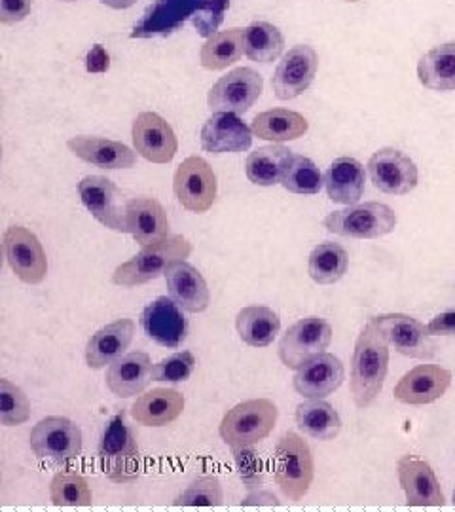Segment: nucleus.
I'll return each mask as SVG.
<instances>
[{
  "label": "nucleus",
  "instance_id": "7",
  "mask_svg": "<svg viewBox=\"0 0 455 512\" xmlns=\"http://www.w3.org/2000/svg\"><path fill=\"white\" fill-rule=\"evenodd\" d=\"M31 450L38 459H46L55 467H69L80 458L84 448L82 429L69 418L48 416L38 421L29 437Z\"/></svg>",
  "mask_w": 455,
  "mask_h": 512
},
{
  "label": "nucleus",
  "instance_id": "30",
  "mask_svg": "<svg viewBox=\"0 0 455 512\" xmlns=\"http://www.w3.org/2000/svg\"><path fill=\"white\" fill-rule=\"evenodd\" d=\"M251 129L258 139L281 145L304 137L310 129V122L296 110L272 109L256 114Z\"/></svg>",
  "mask_w": 455,
  "mask_h": 512
},
{
  "label": "nucleus",
  "instance_id": "26",
  "mask_svg": "<svg viewBox=\"0 0 455 512\" xmlns=\"http://www.w3.org/2000/svg\"><path fill=\"white\" fill-rule=\"evenodd\" d=\"M186 399L181 391L156 387L141 393L131 404V418L145 427H167L179 420L184 412Z\"/></svg>",
  "mask_w": 455,
  "mask_h": 512
},
{
  "label": "nucleus",
  "instance_id": "47",
  "mask_svg": "<svg viewBox=\"0 0 455 512\" xmlns=\"http://www.w3.org/2000/svg\"><path fill=\"white\" fill-rule=\"evenodd\" d=\"M243 507H279L281 501L277 499V495L268 492V490H253L249 495L241 501Z\"/></svg>",
  "mask_w": 455,
  "mask_h": 512
},
{
  "label": "nucleus",
  "instance_id": "29",
  "mask_svg": "<svg viewBox=\"0 0 455 512\" xmlns=\"http://www.w3.org/2000/svg\"><path fill=\"white\" fill-rule=\"evenodd\" d=\"M364 183H366L364 165L349 156L336 158L332 164L328 165L325 173L328 200L340 205H355L359 202L363 198Z\"/></svg>",
  "mask_w": 455,
  "mask_h": 512
},
{
  "label": "nucleus",
  "instance_id": "41",
  "mask_svg": "<svg viewBox=\"0 0 455 512\" xmlns=\"http://www.w3.org/2000/svg\"><path fill=\"white\" fill-rule=\"evenodd\" d=\"M31 420V401L19 385L0 380V423L18 427Z\"/></svg>",
  "mask_w": 455,
  "mask_h": 512
},
{
  "label": "nucleus",
  "instance_id": "17",
  "mask_svg": "<svg viewBox=\"0 0 455 512\" xmlns=\"http://www.w3.org/2000/svg\"><path fill=\"white\" fill-rule=\"evenodd\" d=\"M141 327L152 342L167 349L181 348L190 332L184 310L171 296H158L146 306Z\"/></svg>",
  "mask_w": 455,
  "mask_h": 512
},
{
  "label": "nucleus",
  "instance_id": "32",
  "mask_svg": "<svg viewBox=\"0 0 455 512\" xmlns=\"http://www.w3.org/2000/svg\"><path fill=\"white\" fill-rule=\"evenodd\" d=\"M296 427L308 435L310 439L327 440L336 439L342 433V418L338 410L327 403L325 399H310L306 403L296 406L294 412Z\"/></svg>",
  "mask_w": 455,
  "mask_h": 512
},
{
  "label": "nucleus",
  "instance_id": "8",
  "mask_svg": "<svg viewBox=\"0 0 455 512\" xmlns=\"http://www.w3.org/2000/svg\"><path fill=\"white\" fill-rule=\"evenodd\" d=\"M78 196L91 217L118 234H129L128 202L124 192L103 175H88L78 183Z\"/></svg>",
  "mask_w": 455,
  "mask_h": 512
},
{
  "label": "nucleus",
  "instance_id": "5",
  "mask_svg": "<svg viewBox=\"0 0 455 512\" xmlns=\"http://www.w3.org/2000/svg\"><path fill=\"white\" fill-rule=\"evenodd\" d=\"M279 408L270 399H249L230 408L220 421L219 435L230 448L256 446L272 435Z\"/></svg>",
  "mask_w": 455,
  "mask_h": 512
},
{
  "label": "nucleus",
  "instance_id": "25",
  "mask_svg": "<svg viewBox=\"0 0 455 512\" xmlns=\"http://www.w3.org/2000/svg\"><path fill=\"white\" fill-rule=\"evenodd\" d=\"M67 147L78 160L101 169H131L137 164L135 148L105 137L78 135L67 141Z\"/></svg>",
  "mask_w": 455,
  "mask_h": 512
},
{
  "label": "nucleus",
  "instance_id": "21",
  "mask_svg": "<svg viewBox=\"0 0 455 512\" xmlns=\"http://www.w3.org/2000/svg\"><path fill=\"white\" fill-rule=\"evenodd\" d=\"M201 148L209 154H239L253 145V129L234 112H213L201 128Z\"/></svg>",
  "mask_w": 455,
  "mask_h": 512
},
{
  "label": "nucleus",
  "instance_id": "46",
  "mask_svg": "<svg viewBox=\"0 0 455 512\" xmlns=\"http://www.w3.org/2000/svg\"><path fill=\"white\" fill-rule=\"evenodd\" d=\"M427 329L431 336H455V310H446L435 315Z\"/></svg>",
  "mask_w": 455,
  "mask_h": 512
},
{
  "label": "nucleus",
  "instance_id": "18",
  "mask_svg": "<svg viewBox=\"0 0 455 512\" xmlns=\"http://www.w3.org/2000/svg\"><path fill=\"white\" fill-rule=\"evenodd\" d=\"M346 380L344 363L334 353H321L300 366L292 378V387L306 399H327Z\"/></svg>",
  "mask_w": 455,
  "mask_h": 512
},
{
  "label": "nucleus",
  "instance_id": "39",
  "mask_svg": "<svg viewBox=\"0 0 455 512\" xmlns=\"http://www.w3.org/2000/svg\"><path fill=\"white\" fill-rule=\"evenodd\" d=\"M283 188L291 194L298 196H315L325 186V177L321 175L319 167L311 162L310 158L294 154L291 164L283 175Z\"/></svg>",
  "mask_w": 455,
  "mask_h": 512
},
{
  "label": "nucleus",
  "instance_id": "3",
  "mask_svg": "<svg viewBox=\"0 0 455 512\" xmlns=\"http://www.w3.org/2000/svg\"><path fill=\"white\" fill-rule=\"evenodd\" d=\"M192 251L194 245L190 243V239L181 234H171L158 243L146 245L141 253L120 264L112 274V283L124 289L145 285L164 275L173 262L186 260L192 255Z\"/></svg>",
  "mask_w": 455,
  "mask_h": 512
},
{
  "label": "nucleus",
  "instance_id": "2",
  "mask_svg": "<svg viewBox=\"0 0 455 512\" xmlns=\"http://www.w3.org/2000/svg\"><path fill=\"white\" fill-rule=\"evenodd\" d=\"M97 458L101 471L116 484H129L141 476V448L124 408L105 423L99 439Z\"/></svg>",
  "mask_w": 455,
  "mask_h": 512
},
{
  "label": "nucleus",
  "instance_id": "44",
  "mask_svg": "<svg viewBox=\"0 0 455 512\" xmlns=\"http://www.w3.org/2000/svg\"><path fill=\"white\" fill-rule=\"evenodd\" d=\"M230 0H201L198 10L192 16V23L203 38H211L219 31Z\"/></svg>",
  "mask_w": 455,
  "mask_h": 512
},
{
  "label": "nucleus",
  "instance_id": "20",
  "mask_svg": "<svg viewBox=\"0 0 455 512\" xmlns=\"http://www.w3.org/2000/svg\"><path fill=\"white\" fill-rule=\"evenodd\" d=\"M397 475L408 507H442L446 503L437 475L425 459L402 456Z\"/></svg>",
  "mask_w": 455,
  "mask_h": 512
},
{
  "label": "nucleus",
  "instance_id": "9",
  "mask_svg": "<svg viewBox=\"0 0 455 512\" xmlns=\"http://www.w3.org/2000/svg\"><path fill=\"white\" fill-rule=\"evenodd\" d=\"M332 336V325L327 319L317 315L304 317L283 334L277 349L279 359L287 368L298 370L313 357L325 353L332 344Z\"/></svg>",
  "mask_w": 455,
  "mask_h": 512
},
{
  "label": "nucleus",
  "instance_id": "10",
  "mask_svg": "<svg viewBox=\"0 0 455 512\" xmlns=\"http://www.w3.org/2000/svg\"><path fill=\"white\" fill-rule=\"evenodd\" d=\"M173 192L182 209L203 215L217 202V175L209 162L200 156H190L175 171Z\"/></svg>",
  "mask_w": 455,
  "mask_h": 512
},
{
  "label": "nucleus",
  "instance_id": "14",
  "mask_svg": "<svg viewBox=\"0 0 455 512\" xmlns=\"http://www.w3.org/2000/svg\"><path fill=\"white\" fill-rule=\"evenodd\" d=\"M366 169L372 184L383 194L404 196L418 186V165L399 148H380L372 154Z\"/></svg>",
  "mask_w": 455,
  "mask_h": 512
},
{
  "label": "nucleus",
  "instance_id": "28",
  "mask_svg": "<svg viewBox=\"0 0 455 512\" xmlns=\"http://www.w3.org/2000/svg\"><path fill=\"white\" fill-rule=\"evenodd\" d=\"M129 234L146 247L171 236V226L164 205L154 198H133L128 202Z\"/></svg>",
  "mask_w": 455,
  "mask_h": 512
},
{
  "label": "nucleus",
  "instance_id": "49",
  "mask_svg": "<svg viewBox=\"0 0 455 512\" xmlns=\"http://www.w3.org/2000/svg\"><path fill=\"white\" fill-rule=\"evenodd\" d=\"M344 2H359V0H344Z\"/></svg>",
  "mask_w": 455,
  "mask_h": 512
},
{
  "label": "nucleus",
  "instance_id": "13",
  "mask_svg": "<svg viewBox=\"0 0 455 512\" xmlns=\"http://www.w3.org/2000/svg\"><path fill=\"white\" fill-rule=\"evenodd\" d=\"M262 92H264L262 74L256 73L255 69H249V67H239L222 76L211 88V92L207 95V107L211 112H234L239 116L251 110Z\"/></svg>",
  "mask_w": 455,
  "mask_h": 512
},
{
  "label": "nucleus",
  "instance_id": "1",
  "mask_svg": "<svg viewBox=\"0 0 455 512\" xmlns=\"http://www.w3.org/2000/svg\"><path fill=\"white\" fill-rule=\"evenodd\" d=\"M389 372V344L380 329L368 319L357 336L351 359L349 389L357 408H368L382 393Z\"/></svg>",
  "mask_w": 455,
  "mask_h": 512
},
{
  "label": "nucleus",
  "instance_id": "35",
  "mask_svg": "<svg viewBox=\"0 0 455 512\" xmlns=\"http://www.w3.org/2000/svg\"><path fill=\"white\" fill-rule=\"evenodd\" d=\"M245 54V29L232 27L215 33L201 46L200 63L207 71H224Z\"/></svg>",
  "mask_w": 455,
  "mask_h": 512
},
{
  "label": "nucleus",
  "instance_id": "45",
  "mask_svg": "<svg viewBox=\"0 0 455 512\" xmlns=\"http://www.w3.org/2000/svg\"><path fill=\"white\" fill-rule=\"evenodd\" d=\"M31 0H0V23L16 25L31 14Z\"/></svg>",
  "mask_w": 455,
  "mask_h": 512
},
{
  "label": "nucleus",
  "instance_id": "48",
  "mask_svg": "<svg viewBox=\"0 0 455 512\" xmlns=\"http://www.w3.org/2000/svg\"><path fill=\"white\" fill-rule=\"evenodd\" d=\"M99 2L112 10H128L133 4H137V0H99Z\"/></svg>",
  "mask_w": 455,
  "mask_h": 512
},
{
  "label": "nucleus",
  "instance_id": "12",
  "mask_svg": "<svg viewBox=\"0 0 455 512\" xmlns=\"http://www.w3.org/2000/svg\"><path fill=\"white\" fill-rule=\"evenodd\" d=\"M4 256L10 270L25 285H40L48 275V256L40 239L25 226H10L4 234Z\"/></svg>",
  "mask_w": 455,
  "mask_h": 512
},
{
  "label": "nucleus",
  "instance_id": "38",
  "mask_svg": "<svg viewBox=\"0 0 455 512\" xmlns=\"http://www.w3.org/2000/svg\"><path fill=\"white\" fill-rule=\"evenodd\" d=\"M50 501L55 507H90L93 503L88 478L76 471H61L50 482Z\"/></svg>",
  "mask_w": 455,
  "mask_h": 512
},
{
  "label": "nucleus",
  "instance_id": "51",
  "mask_svg": "<svg viewBox=\"0 0 455 512\" xmlns=\"http://www.w3.org/2000/svg\"><path fill=\"white\" fill-rule=\"evenodd\" d=\"M454 505H455V492H454Z\"/></svg>",
  "mask_w": 455,
  "mask_h": 512
},
{
  "label": "nucleus",
  "instance_id": "16",
  "mask_svg": "<svg viewBox=\"0 0 455 512\" xmlns=\"http://www.w3.org/2000/svg\"><path fill=\"white\" fill-rule=\"evenodd\" d=\"M319 69V55L308 46L298 44L283 55L272 78L273 93L279 101H292L308 92Z\"/></svg>",
  "mask_w": 455,
  "mask_h": 512
},
{
  "label": "nucleus",
  "instance_id": "43",
  "mask_svg": "<svg viewBox=\"0 0 455 512\" xmlns=\"http://www.w3.org/2000/svg\"><path fill=\"white\" fill-rule=\"evenodd\" d=\"M232 458L236 463L237 476L243 482L247 492L260 490L264 486V463L258 456L255 446H236L232 448Z\"/></svg>",
  "mask_w": 455,
  "mask_h": 512
},
{
  "label": "nucleus",
  "instance_id": "24",
  "mask_svg": "<svg viewBox=\"0 0 455 512\" xmlns=\"http://www.w3.org/2000/svg\"><path fill=\"white\" fill-rule=\"evenodd\" d=\"M135 321L133 319H116L107 327L91 334L86 344V365L91 370H101L112 365L116 359L128 353L129 346L135 338Z\"/></svg>",
  "mask_w": 455,
  "mask_h": 512
},
{
  "label": "nucleus",
  "instance_id": "4",
  "mask_svg": "<svg viewBox=\"0 0 455 512\" xmlns=\"http://www.w3.org/2000/svg\"><path fill=\"white\" fill-rule=\"evenodd\" d=\"M315 478V459L310 444L298 433L287 431L273 452V480L289 501H300L310 492Z\"/></svg>",
  "mask_w": 455,
  "mask_h": 512
},
{
  "label": "nucleus",
  "instance_id": "40",
  "mask_svg": "<svg viewBox=\"0 0 455 512\" xmlns=\"http://www.w3.org/2000/svg\"><path fill=\"white\" fill-rule=\"evenodd\" d=\"M224 503V488L219 476L205 475L192 480L175 497L177 507H220Z\"/></svg>",
  "mask_w": 455,
  "mask_h": 512
},
{
  "label": "nucleus",
  "instance_id": "31",
  "mask_svg": "<svg viewBox=\"0 0 455 512\" xmlns=\"http://www.w3.org/2000/svg\"><path fill=\"white\" fill-rule=\"evenodd\" d=\"M237 336L251 348H270L281 332V317L268 306H245L237 311Z\"/></svg>",
  "mask_w": 455,
  "mask_h": 512
},
{
  "label": "nucleus",
  "instance_id": "50",
  "mask_svg": "<svg viewBox=\"0 0 455 512\" xmlns=\"http://www.w3.org/2000/svg\"><path fill=\"white\" fill-rule=\"evenodd\" d=\"M63 2H74V0H63Z\"/></svg>",
  "mask_w": 455,
  "mask_h": 512
},
{
  "label": "nucleus",
  "instance_id": "23",
  "mask_svg": "<svg viewBox=\"0 0 455 512\" xmlns=\"http://www.w3.org/2000/svg\"><path fill=\"white\" fill-rule=\"evenodd\" d=\"M152 382V359L145 351H131L107 366L105 384L120 399H131L145 393Z\"/></svg>",
  "mask_w": 455,
  "mask_h": 512
},
{
  "label": "nucleus",
  "instance_id": "19",
  "mask_svg": "<svg viewBox=\"0 0 455 512\" xmlns=\"http://www.w3.org/2000/svg\"><path fill=\"white\" fill-rule=\"evenodd\" d=\"M452 385V372L440 365H418L408 370L399 384L395 385L393 395L402 404L423 406L437 403L446 395Z\"/></svg>",
  "mask_w": 455,
  "mask_h": 512
},
{
  "label": "nucleus",
  "instance_id": "11",
  "mask_svg": "<svg viewBox=\"0 0 455 512\" xmlns=\"http://www.w3.org/2000/svg\"><path fill=\"white\" fill-rule=\"evenodd\" d=\"M380 329L389 348L395 349L410 359H431L437 353V344L431 338L429 329L408 313H382L370 317Z\"/></svg>",
  "mask_w": 455,
  "mask_h": 512
},
{
  "label": "nucleus",
  "instance_id": "27",
  "mask_svg": "<svg viewBox=\"0 0 455 512\" xmlns=\"http://www.w3.org/2000/svg\"><path fill=\"white\" fill-rule=\"evenodd\" d=\"M201 0H154L143 19L135 25L131 37L150 38L167 35L194 16Z\"/></svg>",
  "mask_w": 455,
  "mask_h": 512
},
{
  "label": "nucleus",
  "instance_id": "33",
  "mask_svg": "<svg viewBox=\"0 0 455 512\" xmlns=\"http://www.w3.org/2000/svg\"><path fill=\"white\" fill-rule=\"evenodd\" d=\"M418 78L431 92H455V42L440 44L421 55Z\"/></svg>",
  "mask_w": 455,
  "mask_h": 512
},
{
  "label": "nucleus",
  "instance_id": "37",
  "mask_svg": "<svg viewBox=\"0 0 455 512\" xmlns=\"http://www.w3.org/2000/svg\"><path fill=\"white\" fill-rule=\"evenodd\" d=\"M285 50V37L268 21H253L245 29V55L255 63H272Z\"/></svg>",
  "mask_w": 455,
  "mask_h": 512
},
{
  "label": "nucleus",
  "instance_id": "42",
  "mask_svg": "<svg viewBox=\"0 0 455 512\" xmlns=\"http://www.w3.org/2000/svg\"><path fill=\"white\" fill-rule=\"evenodd\" d=\"M198 366V359L192 351H177L156 365H152V382L165 384H181L190 380Z\"/></svg>",
  "mask_w": 455,
  "mask_h": 512
},
{
  "label": "nucleus",
  "instance_id": "34",
  "mask_svg": "<svg viewBox=\"0 0 455 512\" xmlns=\"http://www.w3.org/2000/svg\"><path fill=\"white\" fill-rule=\"evenodd\" d=\"M291 148L283 145H270V147L256 148L255 152L249 154L247 164H245V173L247 179L256 186L270 188L275 184H281L283 175L292 160Z\"/></svg>",
  "mask_w": 455,
  "mask_h": 512
},
{
  "label": "nucleus",
  "instance_id": "15",
  "mask_svg": "<svg viewBox=\"0 0 455 512\" xmlns=\"http://www.w3.org/2000/svg\"><path fill=\"white\" fill-rule=\"evenodd\" d=\"M135 152L152 164H171L179 152V139L171 124L156 112H141L131 128Z\"/></svg>",
  "mask_w": 455,
  "mask_h": 512
},
{
  "label": "nucleus",
  "instance_id": "36",
  "mask_svg": "<svg viewBox=\"0 0 455 512\" xmlns=\"http://www.w3.org/2000/svg\"><path fill=\"white\" fill-rule=\"evenodd\" d=\"M349 268V255L340 243L325 241L319 243L310 253L308 274L317 285L338 283Z\"/></svg>",
  "mask_w": 455,
  "mask_h": 512
},
{
  "label": "nucleus",
  "instance_id": "6",
  "mask_svg": "<svg viewBox=\"0 0 455 512\" xmlns=\"http://www.w3.org/2000/svg\"><path fill=\"white\" fill-rule=\"evenodd\" d=\"M330 234L351 239H376L391 234L397 226V213L380 202L355 203L334 211L323 220Z\"/></svg>",
  "mask_w": 455,
  "mask_h": 512
},
{
  "label": "nucleus",
  "instance_id": "22",
  "mask_svg": "<svg viewBox=\"0 0 455 512\" xmlns=\"http://www.w3.org/2000/svg\"><path fill=\"white\" fill-rule=\"evenodd\" d=\"M165 285L169 296L186 313H203L211 304V291L196 266L186 260H177L165 270Z\"/></svg>",
  "mask_w": 455,
  "mask_h": 512
}]
</instances>
